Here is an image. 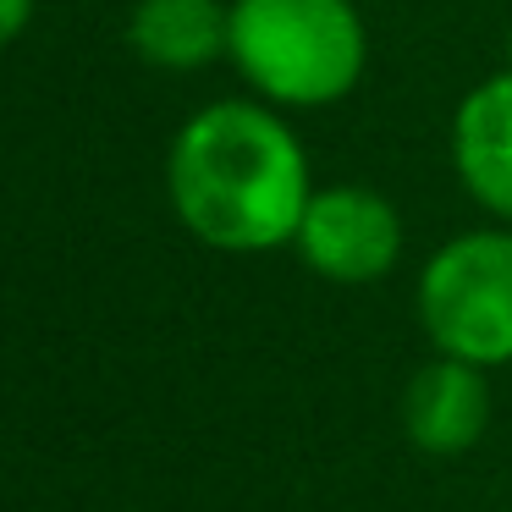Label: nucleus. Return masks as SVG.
Wrapping results in <instances>:
<instances>
[{
  "mask_svg": "<svg viewBox=\"0 0 512 512\" xmlns=\"http://www.w3.org/2000/svg\"><path fill=\"white\" fill-rule=\"evenodd\" d=\"M166 188L177 221L221 254H270L292 243L314 199L298 133L254 100L204 105L182 122Z\"/></svg>",
  "mask_w": 512,
  "mask_h": 512,
  "instance_id": "1",
  "label": "nucleus"
},
{
  "mask_svg": "<svg viewBox=\"0 0 512 512\" xmlns=\"http://www.w3.org/2000/svg\"><path fill=\"white\" fill-rule=\"evenodd\" d=\"M232 67L287 111H314L353 94L369 34L353 0H232Z\"/></svg>",
  "mask_w": 512,
  "mask_h": 512,
  "instance_id": "2",
  "label": "nucleus"
},
{
  "mask_svg": "<svg viewBox=\"0 0 512 512\" xmlns=\"http://www.w3.org/2000/svg\"><path fill=\"white\" fill-rule=\"evenodd\" d=\"M419 320L435 353L512 364V232H463L419 270Z\"/></svg>",
  "mask_w": 512,
  "mask_h": 512,
  "instance_id": "3",
  "label": "nucleus"
},
{
  "mask_svg": "<svg viewBox=\"0 0 512 512\" xmlns=\"http://www.w3.org/2000/svg\"><path fill=\"white\" fill-rule=\"evenodd\" d=\"M292 243L314 276L336 281V287H364L402 259V221L375 188L342 182V188H320L309 199Z\"/></svg>",
  "mask_w": 512,
  "mask_h": 512,
  "instance_id": "4",
  "label": "nucleus"
},
{
  "mask_svg": "<svg viewBox=\"0 0 512 512\" xmlns=\"http://www.w3.org/2000/svg\"><path fill=\"white\" fill-rule=\"evenodd\" d=\"M490 380L479 364L463 358H430L402 391V430L419 452L430 457H457L485 435L490 424Z\"/></svg>",
  "mask_w": 512,
  "mask_h": 512,
  "instance_id": "5",
  "label": "nucleus"
},
{
  "mask_svg": "<svg viewBox=\"0 0 512 512\" xmlns=\"http://www.w3.org/2000/svg\"><path fill=\"white\" fill-rule=\"evenodd\" d=\"M452 166L474 204L512 221V72L463 94L452 122Z\"/></svg>",
  "mask_w": 512,
  "mask_h": 512,
  "instance_id": "6",
  "label": "nucleus"
},
{
  "mask_svg": "<svg viewBox=\"0 0 512 512\" xmlns=\"http://www.w3.org/2000/svg\"><path fill=\"white\" fill-rule=\"evenodd\" d=\"M226 34H232V6L221 0H138L133 23H127V45L166 72H193L226 56Z\"/></svg>",
  "mask_w": 512,
  "mask_h": 512,
  "instance_id": "7",
  "label": "nucleus"
},
{
  "mask_svg": "<svg viewBox=\"0 0 512 512\" xmlns=\"http://www.w3.org/2000/svg\"><path fill=\"white\" fill-rule=\"evenodd\" d=\"M28 17H34V0H0V50L23 34Z\"/></svg>",
  "mask_w": 512,
  "mask_h": 512,
  "instance_id": "8",
  "label": "nucleus"
},
{
  "mask_svg": "<svg viewBox=\"0 0 512 512\" xmlns=\"http://www.w3.org/2000/svg\"><path fill=\"white\" fill-rule=\"evenodd\" d=\"M507 72H512V39H507Z\"/></svg>",
  "mask_w": 512,
  "mask_h": 512,
  "instance_id": "9",
  "label": "nucleus"
}]
</instances>
